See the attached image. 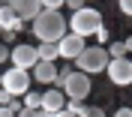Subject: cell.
Segmentation results:
<instances>
[{
  "label": "cell",
  "instance_id": "30bf717a",
  "mask_svg": "<svg viewBox=\"0 0 132 117\" xmlns=\"http://www.w3.org/2000/svg\"><path fill=\"white\" fill-rule=\"evenodd\" d=\"M66 108V96H63V90H45L42 93V105H39V111H45V114H60V111Z\"/></svg>",
  "mask_w": 132,
  "mask_h": 117
},
{
  "label": "cell",
  "instance_id": "83f0119b",
  "mask_svg": "<svg viewBox=\"0 0 132 117\" xmlns=\"http://www.w3.org/2000/svg\"><path fill=\"white\" fill-rule=\"evenodd\" d=\"M129 63H132V57H129Z\"/></svg>",
  "mask_w": 132,
  "mask_h": 117
},
{
  "label": "cell",
  "instance_id": "ffe728a7",
  "mask_svg": "<svg viewBox=\"0 0 132 117\" xmlns=\"http://www.w3.org/2000/svg\"><path fill=\"white\" fill-rule=\"evenodd\" d=\"M96 39L99 42H108V27H99V30H96Z\"/></svg>",
  "mask_w": 132,
  "mask_h": 117
},
{
  "label": "cell",
  "instance_id": "ac0fdd59",
  "mask_svg": "<svg viewBox=\"0 0 132 117\" xmlns=\"http://www.w3.org/2000/svg\"><path fill=\"white\" fill-rule=\"evenodd\" d=\"M120 12L123 15H132V0H120Z\"/></svg>",
  "mask_w": 132,
  "mask_h": 117
},
{
  "label": "cell",
  "instance_id": "6da1fadb",
  "mask_svg": "<svg viewBox=\"0 0 132 117\" xmlns=\"http://www.w3.org/2000/svg\"><path fill=\"white\" fill-rule=\"evenodd\" d=\"M30 24H33V33H36L39 45H42V42H48V45H57V42L63 39L66 33H69L63 12H45V9H42V12L33 18Z\"/></svg>",
  "mask_w": 132,
  "mask_h": 117
},
{
  "label": "cell",
  "instance_id": "277c9868",
  "mask_svg": "<svg viewBox=\"0 0 132 117\" xmlns=\"http://www.w3.org/2000/svg\"><path fill=\"white\" fill-rule=\"evenodd\" d=\"M63 96L66 99H78V102H84L87 96H90V90H93V81H90V75H84V72H69L66 75V81H63Z\"/></svg>",
  "mask_w": 132,
  "mask_h": 117
},
{
  "label": "cell",
  "instance_id": "4316f807",
  "mask_svg": "<svg viewBox=\"0 0 132 117\" xmlns=\"http://www.w3.org/2000/svg\"><path fill=\"white\" fill-rule=\"evenodd\" d=\"M0 87H3V72H0Z\"/></svg>",
  "mask_w": 132,
  "mask_h": 117
},
{
  "label": "cell",
  "instance_id": "9c48e42d",
  "mask_svg": "<svg viewBox=\"0 0 132 117\" xmlns=\"http://www.w3.org/2000/svg\"><path fill=\"white\" fill-rule=\"evenodd\" d=\"M9 6H12V12L18 15L21 24H24V21H33V18L42 12V3H39V0H12Z\"/></svg>",
  "mask_w": 132,
  "mask_h": 117
},
{
  "label": "cell",
  "instance_id": "5bb4252c",
  "mask_svg": "<svg viewBox=\"0 0 132 117\" xmlns=\"http://www.w3.org/2000/svg\"><path fill=\"white\" fill-rule=\"evenodd\" d=\"M39 105H42V93H30V90H27V93H24V102H21V108L39 111Z\"/></svg>",
  "mask_w": 132,
  "mask_h": 117
},
{
  "label": "cell",
  "instance_id": "cb8c5ba5",
  "mask_svg": "<svg viewBox=\"0 0 132 117\" xmlns=\"http://www.w3.org/2000/svg\"><path fill=\"white\" fill-rule=\"evenodd\" d=\"M123 48H126V54H129V51H132V36H129V39L123 42Z\"/></svg>",
  "mask_w": 132,
  "mask_h": 117
},
{
  "label": "cell",
  "instance_id": "e0dca14e",
  "mask_svg": "<svg viewBox=\"0 0 132 117\" xmlns=\"http://www.w3.org/2000/svg\"><path fill=\"white\" fill-rule=\"evenodd\" d=\"M81 117H105V111H102V108H87Z\"/></svg>",
  "mask_w": 132,
  "mask_h": 117
},
{
  "label": "cell",
  "instance_id": "5b68a950",
  "mask_svg": "<svg viewBox=\"0 0 132 117\" xmlns=\"http://www.w3.org/2000/svg\"><path fill=\"white\" fill-rule=\"evenodd\" d=\"M30 72H21V69H9V72H3V87L0 90L12 93V96H24L27 90H30Z\"/></svg>",
  "mask_w": 132,
  "mask_h": 117
},
{
  "label": "cell",
  "instance_id": "7a4b0ae2",
  "mask_svg": "<svg viewBox=\"0 0 132 117\" xmlns=\"http://www.w3.org/2000/svg\"><path fill=\"white\" fill-rule=\"evenodd\" d=\"M66 27H69V33L81 36V39L96 36V30L102 27V12L93 9V6H84V9H78V12H72V18L66 21Z\"/></svg>",
  "mask_w": 132,
  "mask_h": 117
},
{
  "label": "cell",
  "instance_id": "8fae6325",
  "mask_svg": "<svg viewBox=\"0 0 132 117\" xmlns=\"http://www.w3.org/2000/svg\"><path fill=\"white\" fill-rule=\"evenodd\" d=\"M0 30L3 33H18L21 30V21H18V15L12 12L9 3H0Z\"/></svg>",
  "mask_w": 132,
  "mask_h": 117
},
{
  "label": "cell",
  "instance_id": "2e32d148",
  "mask_svg": "<svg viewBox=\"0 0 132 117\" xmlns=\"http://www.w3.org/2000/svg\"><path fill=\"white\" fill-rule=\"evenodd\" d=\"M63 6H69L72 12H78V9H84V0H66Z\"/></svg>",
  "mask_w": 132,
  "mask_h": 117
},
{
  "label": "cell",
  "instance_id": "9a60e30c",
  "mask_svg": "<svg viewBox=\"0 0 132 117\" xmlns=\"http://www.w3.org/2000/svg\"><path fill=\"white\" fill-rule=\"evenodd\" d=\"M63 111H69V114H75V117H81L84 111H87V105L84 102H78V99H66V108Z\"/></svg>",
  "mask_w": 132,
  "mask_h": 117
},
{
  "label": "cell",
  "instance_id": "f1b7e54d",
  "mask_svg": "<svg viewBox=\"0 0 132 117\" xmlns=\"http://www.w3.org/2000/svg\"><path fill=\"white\" fill-rule=\"evenodd\" d=\"M0 33H3V30H0Z\"/></svg>",
  "mask_w": 132,
  "mask_h": 117
},
{
  "label": "cell",
  "instance_id": "603a6c76",
  "mask_svg": "<svg viewBox=\"0 0 132 117\" xmlns=\"http://www.w3.org/2000/svg\"><path fill=\"white\" fill-rule=\"evenodd\" d=\"M0 117H15V111L12 108H0Z\"/></svg>",
  "mask_w": 132,
  "mask_h": 117
},
{
  "label": "cell",
  "instance_id": "3957f363",
  "mask_svg": "<svg viewBox=\"0 0 132 117\" xmlns=\"http://www.w3.org/2000/svg\"><path fill=\"white\" fill-rule=\"evenodd\" d=\"M75 63H78V72H84V75L102 72V69L108 66V51L102 48V45H90V48H84L81 54L75 57Z\"/></svg>",
  "mask_w": 132,
  "mask_h": 117
},
{
  "label": "cell",
  "instance_id": "52a82bcc",
  "mask_svg": "<svg viewBox=\"0 0 132 117\" xmlns=\"http://www.w3.org/2000/svg\"><path fill=\"white\" fill-rule=\"evenodd\" d=\"M105 72H108V81L117 84V87L132 84V63H129V57H123V60H108Z\"/></svg>",
  "mask_w": 132,
  "mask_h": 117
},
{
  "label": "cell",
  "instance_id": "484cf974",
  "mask_svg": "<svg viewBox=\"0 0 132 117\" xmlns=\"http://www.w3.org/2000/svg\"><path fill=\"white\" fill-rule=\"evenodd\" d=\"M39 117H54V114H45V111H39Z\"/></svg>",
  "mask_w": 132,
  "mask_h": 117
},
{
  "label": "cell",
  "instance_id": "4fadbf2b",
  "mask_svg": "<svg viewBox=\"0 0 132 117\" xmlns=\"http://www.w3.org/2000/svg\"><path fill=\"white\" fill-rule=\"evenodd\" d=\"M36 54H39L42 63H54V60L60 57V54H57V45H48V42H42L39 48H36Z\"/></svg>",
  "mask_w": 132,
  "mask_h": 117
},
{
  "label": "cell",
  "instance_id": "7c38bea8",
  "mask_svg": "<svg viewBox=\"0 0 132 117\" xmlns=\"http://www.w3.org/2000/svg\"><path fill=\"white\" fill-rule=\"evenodd\" d=\"M30 78H36V81L39 84H54V78H57V66H54V63H36V66H33V75Z\"/></svg>",
  "mask_w": 132,
  "mask_h": 117
},
{
  "label": "cell",
  "instance_id": "8992f818",
  "mask_svg": "<svg viewBox=\"0 0 132 117\" xmlns=\"http://www.w3.org/2000/svg\"><path fill=\"white\" fill-rule=\"evenodd\" d=\"M9 60H12V69L30 72V69L39 63V54H36L33 45H15V48H9Z\"/></svg>",
  "mask_w": 132,
  "mask_h": 117
},
{
  "label": "cell",
  "instance_id": "d4e9b609",
  "mask_svg": "<svg viewBox=\"0 0 132 117\" xmlns=\"http://www.w3.org/2000/svg\"><path fill=\"white\" fill-rule=\"evenodd\" d=\"M54 117H75V114H69V111H60V114H54Z\"/></svg>",
  "mask_w": 132,
  "mask_h": 117
},
{
  "label": "cell",
  "instance_id": "44dd1931",
  "mask_svg": "<svg viewBox=\"0 0 132 117\" xmlns=\"http://www.w3.org/2000/svg\"><path fill=\"white\" fill-rule=\"evenodd\" d=\"M114 117H132V108H117Z\"/></svg>",
  "mask_w": 132,
  "mask_h": 117
},
{
  "label": "cell",
  "instance_id": "ba28073f",
  "mask_svg": "<svg viewBox=\"0 0 132 117\" xmlns=\"http://www.w3.org/2000/svg\"><path fill=\"white\" fill-rule=\"evenodd\" d=\"M84 48H87V45H84V39H81V36H75V33H66L63 39L57 42V54H60L63 60H75Z\"/></svg>",
  "mask_w": 132,
  "mask_h": 117
},
{
  "label": "cell",
  "instance_id": "d6986e66",
  "mask_svg": "<svg viewBox=\"0 0 132 117\" xmlns=\"http://www.w3.org/2000/svg\"><path fill=\"white\" fill-rule=\"evenodd\" d=\"M15 117H39V111H33V108H21Z\"/></svg>",
  "mask_w": 132,
  "mask_h": 117
},
{
  "label": "cell",
  "instance_id": "7402d4cb",
  "mask_svg": "<svg viewBox=\"0 0 132 117\" xmlns=\"http://www.w3.org/2000/svg\"><path fill=\"white\" fill-rule=\"evenodd\" d=\"M3 60H9V45H0V63Z\"/></svg>",
  "mask_w": 132,
  "mask_h": 117
}]
</instances>
